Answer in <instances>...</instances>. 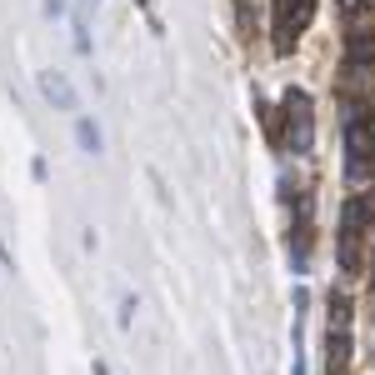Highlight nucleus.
Wrapping results in <instances>:
<instances>
[{
  "mask_svg": "<svg viewBox=\"0 0 375 375\" xmlns=\"http://www.w3.org/2000/svg\"><path fill=\"white\" fill-rule=\"evenodd\" d=\"M285 150L305 155L310 140H315V116H310V95L305 90H285Z\"/></svg>",
  "mask_w": 375,
  "mask_h": 375,
  "instance_id": "f257e3e1",
  "label": "nucleus"
},
{
  "mask_svg": "<svg viewBox=\"0 0 375 375\" xmlns=\"http://www.w3.org/2000/svg\"><path fill=\"white\" fill-rule=\"evenodd\" d=\"M370 61H375V35L370 30H350V40H345V70L360 75Z\"/></svg>",
  "mask_w": 375,
  "mask_h": 375,
  "instance_id": "f03ea898",
  "label": "nucleus"
},
{
  "mask_svg": "<svg viewBox=\"0 0 375 375\" xmlns=\"http://www.w3.org/2000/svg\"><path fill=\"white\" fill-rule=\"evenodd\" d=\"M75 140H80V150L95 155V150H100V130H95V121H80V125H75Z\"/></svg>",
  "mask_w": 375,
  "mask_h": 375,
  "instance_id": "20e7f679",
  "label": "nucleus"
},
{
  "mask_svg": "<svg viewBox=\"0 0 375 375\" xmlns=\"http://www.w3.org/2000/svg\"><path fill=\"white\" fill-rule=\"evenodd\" d=\"M235 20H240V35H255V11H250V0H235Z\"/></svg>",
  "mask_w": 375,
  "mask_h": 375,
  "instance_id": "39448f33",
  "label": "nucleus"
},
{
  "mask_svg": "<svg viewBox=\"0 0 375 375\" xmlns=\"http://www.w3.org/2000/svg\"><path fill=\"white\" fill-rule=\"evenodd\" d=\"M340 11H345V16H360V11H365V0H340Z\"/></svg>",
  "mask_w": 375,
  "mask_h": 375,
  "instance_id": "423d86ee",
  "label": "nucleus"
},
{
  "mask_svg": "<svg viewBox=\"0 0 375 375\" xmlns=\"http://www.w3.org/2000/svg\"><path fill=\"white\" fill-rule=\"evenodd\" d=\"M370 315H375V290H370Z\"/></svg>",
  "mask_w": 375,
  "mask_h": 375,
  "instance_id": "6e6552de",
  "label": "nucleus"
},
{
  "mask_svg": "<svg viewBox=\"0 0 375 375\" xmlns=\"http://www.w3.org/2000/svg\"><path fill=\"white\" fill-rule=\"evenodd\" d=\"M40 95L56 105V111H75V90H70V80H66L61 70H45V75H40Z\"/></svg>",
  "mask_w": 375,
  "mask_h": 375,
  "instance_id": "7ed1b4c3",
  "label": "nucleus"
},
{
  "mask_svg": "<svg viewBox=\"0 0 375 375\" xmlns=\"http://www.w3.org/2000/svg\"><path fill=\"white\" fill-rule=\"evenodd\" d=\"M45 11H50V16H56V11H66V0H45Z\"/></svg>",
  "mask_w": 375,
  "mask_h": 375,
  "instance_id": "0eeeda50",
  "label": "nucleus"
}]
</instances>
